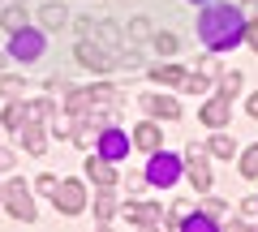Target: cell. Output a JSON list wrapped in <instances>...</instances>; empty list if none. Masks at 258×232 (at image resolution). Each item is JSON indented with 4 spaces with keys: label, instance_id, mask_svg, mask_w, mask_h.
<instances>
[{
    "label": "cell",
    "instance_id": "obj_23",
    "mask_svg": "<svg viewBox=\"0 0 258 232\" xmlns=\"http://www.w3.org/2000/svg\"><path fill=\"white\" fill-rule=\"evenodd\" d=\"M237 91H241V73H237V69H232V73H220V95H224V99H232Z\"/></svg>",
    "mask_w": 258,
    "mask_h": 232
},
{
    "label": "cell",
    "instance_id": "obj_6",
    "mask_svg": "<svg viewBox=\"0 0 258 232\" xmlns=\"http://www.w3.org/2000/svg\"><path fill=\"white\" fill-rule=\"evenodd\" d=\"M13 56H18V60H39V56H43V35H39V30H18V35H13V47H9Z\"/></svg>",
    "mask_w": 258,
    "mask_h": 232
},
{
    "label": "cell",
    "instance_id": "obj_31",
    "mask_svg": "<svg viewBox=\"0 0 258 232\" xmlns=\"http://www.w3.org/2000/svg\"><path fill=\"white\" fill-rule=\"evenodd\" d=\"M0 95L18 99V95H22V82H18V78H0Z\"/></svg>",
    "mask_w": 258,
    "mask_h": 232
},
{
    "label": "cell",
    "instance_id": "obj_17",
    "mask_svg": "<svg viewBox=\"0 0 258 232\" xmlns=\"http://www.w3.org/2000/svg\"><path fill=\"white\" fill-rule=\"evenodd\" d=\"M134 146H138V150H155L159 146V129L151 121H142L138 129H134Z\"/></svg>",
    "mask_w": 258,
    "mask_h": 232
},
{
    "label": "cell",
    "instance_id": "obj_19",
    "mask_svg": "<svg viewBox=\"0 0 258 232\" xmlns=\"http://www.w3.org/2000/svg\"><path fill=\"white\" fill-rule=\"evenodd\" d=\"M151 78H155L159 86H181L185 69H176V65H159V69H151Z\"/></svg>",
    "mask_w": 258,
    "mask_h": 232
},
{
    "label": "cell",
    "instance_id": "obj_20",
    "mask_svg": "<svg viewBox=\"0 0 258 232\" xmlns=\"http://www.w3.org/2000/svg\"><path fill=\"white\" fill-rule=\"evenodd\" d=\"M91 91H69V103H64V112H74V116H82L86 108H91Z\"/></svg>",
    "mask_w": 258,
    "mask_h": 232
},
{
    "label": "cell",
    "instance_id": "obj_27",
    "mask_svg": "<svg viewBox=\"0 0 258 232\" xmlns=\"http://www.w3.org/2000/svg\"><path fill=\"white\" fill-rule=\"evenodd\" d=\"M5 125H9V129H22V125H26V108H18V103H13V108L5 112Z\"/></svg>",
    "mask_w": 258,
    "mask_h": 232
},
{
    "label": "cell",
    "instance_id": "obj_41",
    "mask_svg": "<svg viewBox=\"0 0 258 232\" xmlns=\"http://www.w3.org/2000/svg\"><path fill=\"white\" fill-rule=\"evenodd\" d=\"M0 69H5V52H0Z\"/></svg>",
    "mask_w": 258,
    "mask_h": 232
},
{
    "label": "cell",
    "instance_id": "obj_14",
    "mask_svg": "<svg viewBox=\"0 0 258 232\" xmlns=\"http://www.w3.org/2000/svg\"><path fill=\"white\" fill-rule=\"evenodd\" d=\"M142 108H147L151 116H164V121H176V116H181L176 99H164V95H147V99H142Z\"/></svg>",
    "mask_w": 258,
    "mask_h": 232
},
{
    "label": "cell",
    "instance_id": "obj_37",
    "mask_svg": "<svg viewBox=\"0 0 258 232\" xmlns=\"http://www.w3.org/2000/svg\"><path fill=\"white\" fill-rule=\"evenodd\" d=\"M47 91H69V82H64V78L56 73V78H47Z\"/></svg>",
    "mask_w": 258,
    "mask_h": 232
},
{
    "label": "cell",
    "instance_id": "obj_7",
    "mask_svg": "<svg viewBox=\"0 0 258 232\" xmlns=\"http://www.w3.org/2000/svg\"><path fill=\"white\" fill-rule=\"evenodd\" d=\"M185 172H189V185L198 189V194L211 189V164H207L198 150H185Z\"/></svg>",
    "mask_w": 258,
    "mask_h": 232
},
{
    "label": "cell",
    "instance_id": "obj_12",
    "mask_svg": "<svg viewBox=\"0 0 258 232\" xmlns=\"http://www.w3.org/2000/svg\"><path fill=\"white\" fill-rule=\"evenodd\" d=\"M18 133H22V146H26L30 155H43V150H47V133H43V125H39L35 116H30V121L22 125Z\"/></svg>",
    "mask_w": 258,
    "mask_h": 232
},
{
    "label": "cell",
    "instance_id": "obj_33",
    "mask_svg": "<svg viewBox=\"0 0 258 232\" xmlns=\"http://www.w3.org/2000/svg\"><path fill=\"white\" fill-rule=\"evenodd\" d=\"M74 138L86 146V142H95V129H91V125H82V129H74Z\"/></svg>",
    "mask_w": 258,
    "mask_h": 232
},
{
    "label": "cell",
    "instance_id": "obj_28",
    "mask_svg": "<svg viewBox=\"0 0 258 232\" xmlns=\"http://www.w3.org/2000/svg\"><path fill=\"white\" fill-rule=\"evenodd\" d=\"M181 91H185V95H203V91H207V78H189V73H185V78H181Z\"/></svg>",
    "mask_w": 258,
    "mask_h": 232
},
{
    "label": "cell",
    "instance_id": "obj_18",
    "mask_svg": "<svg viewBox=\"0 0 258 232\" xmlns=\"http://www.w3.org/2000/svg\"><path fill=\"white\" fill-rule=\"evenodd\" d=\"M112 211H116L112 185H99V194H95V219H112Z\"/></svg>",
    "mask_w": 258,
    "mask_h": 232
},
{
    "label": "cell",
    "instance_id": "obj_13",
    "mask_svg": "<svg viewBox=\"0 0 258 232\" xmlns=\"http://www.w3.org/2000/svg\"><path fill=\"white\" fill-rule=\"evenodd\" d=\"M228 99H224V95H215V99H207L203 103V121L211 125V129H220V125H228Z\"/></svg>",
    "mask_w": 258,
    "mask_h": 232
},
{
    "label": "cell",
    "instance_id": "obj_2",
    "mask_svg": "<svg viewBox=\"0 0 258 232\" xmlns=\"http://www.w3.org/2000/svg\"><path fill=\"white\" fill-rule=\"evenodd\" d=\"M5 206H9V215L18 223H30L35 219V198H30L26 181H9V189H5Z\"/></svg>",
    "mask_w": 258,
    "mask_h": 232
},
{
    "label": "cell",
    "instance_id": "obj_9",
    "mask_svg": "<svg viewBox=\"0 0 258 232\" xmlns=\"http://www.w3.org/2000/svg\"><path fill=\"white\" fill-rule=\"evenodd\" d=\"M99 155L112 159V164H116V159H125V155H129V138H125L120 129H112V125H108V129L99 133Z\"/></svg>",
    "mask_w": 258,
    "mask_h": 232
},
{
    "label": "cell",
    "instance_id": "obj_29",
    "mask_svg": "<svg viewBox=\"0 0 258 232\" xmlns=\"http://www.w3.org/2000/svg\"><path fill=\"white\" fill-rule=\"evenodd\" d=\"M91 99H95V103H116L120 95L112 91V86H91Z\"/></svg>",
    "mask_w": 258,
    "mask_h": 232
},
{
    "label": "cell",
    "instance_id": "obj_26",
    "mask_svg": "<svg viewBox=\"0 0 258 232\" xmlns=\"http://www.w3.org/2000/svg\"><path fill=\"white\" fill-rule=\"evenodd\" d=\"M155 47H159L164 56H172V52H176L181 43H176V35H168V30H159V35H155Z\"/></svg>",
    "mask_w": 258,
    "mask_h": 232
},
{
    "label": "cell",
    "instance_id": "obj_24",
    "mask_svg": "<svg viewBox=\"0 0 258 232\" xmlns=\"http://www.w3.org/2000/svg\"><path fill=\"white\" fill-rule=\"evenodd\" d=\"M207 146H211V155H215V159H232V138H224V133H215Z\"/></svg>",
    "mask_w": 258,
    "mask_h": 232
},
{
    "label": "cell",
    "instance_id": "obj_42",
    "mask_svg": "<svg viewBox=\"0 0 258 232\" xmlns=\"http://www.w3.org/2000/svg\"><path fill=\"white\" fill-rule=\"evenodd\" d=\"M194 5H203V0H194Z\"/></svg>",
    "mask_w": 258,
    "mask_h": 232
},
{
    "label": "cell",
    "instance_id": "obj_38",
    "mask_svg": "<svg viewBox=\"0 0 258 232\" xmlns=\"http://www.w3.org/2000/svg\"><path fill=\"white\" fill-rule=\"evenodd\" d=\"M13 159H18V155H13L9 146H0V168H13Z\"/></svg>",
    "mask_w": 258,
    "mask_h": 232
},
{
    "label": "cell",
    "instance_id": "obj_32",
    "mask_svg": "<svg viewBox=\"0 0 258 232\" xmlns=\"http://www.w3.org/2000/svg\"><path fill=\"white\" fill-rule=\"evenodd\" d=\"M198 73H207V78H215V73H220V65H215V56H203V60H198Z\"/></svg>",
    "mask_w": 258,
    "mask_h": 232
},
{
    "label": "cell",
    "instance_id": "obj_40",
    "mask_svg": "<svg viewBox=\"0 0 258 232\" xmlns=\"http://www.w3.org/2000/svg\"><path fill=\"white\" fill-rule=\"evenodd\" d=\"M241 9H258V0H245V5H241Z\"/></svg>",
    "mask_w": 258,
    "mask_h": 232
},
{
    "label": "cell",
    "instance_id": "obj_35",
    "mask_svg": "<svg viewBox=\"0 0 258 232\" xmlns=\"http://www.w3.org/2000/svg\"><path fill=\"white\" fill-rule=\"evenodd\" d=\"M35 185H39V194H52V189H56V177H39Z\"/></svg>",
    "mask_w": 258,
    "mask_h": 232
},
{
    "label": "cell",
    "instance_id": "obj_16",
    "mask_svg": "<svg viewBox=\"0 0 258 232\" xmlns=\"http://www.w3.org/2000/svg\"><path fill=\"white\" fill-rule=\"evenodd\" d=\"M0 26L9 30V35H18V30H26V5H9V9L0 13Z\"/></svg>",
    "mask_w": 258,
    "mask_h": 232
},
{
    "label": "cell",
    "instance_id": "obj_39",
    "mask_svg": "<svg viewBox=\"0 0 258 232\" xmlns=\"http://www.w3.org/2000/svg\"><path fill=\"white\" fill-rule=\"evenodd\" d=\"M245 112H249V116H254V121H258V91L249 95V103H245Z\"/></svg>",
    "mask_w": 258,
    "mask_h": 232
},
{
    "label": "cell",
    "instance_id": "obj_8",
    "mask_svg": "<svg viewBox=\"0 0 258 232\" xmlns=\"http://www.w3.org/2000/svg\"><path fill=\"white\" fill-rule=\"evenodd\" d=\"M78 30H82V35H95L103 47H112V52L120 47V30L112 26V22H95V18H82V22H78Z\"/></svg>",
    "mask_w": 258,
    "mask_h": 232
},
{
    "label": "cell",
    "instance_id": "obj_11",
    "mask_svg": "<svg viewBox=\"0 0 258 232\" xmlns=\"http://www.w3.org/2000/svg\"><path fill=\"white\" fill-rule=\"evenodd\" d=\"M125 215H129V223H134V228H155V223L164 219V211H159V206H151V202L125 206Z\"/></svg>",
    "mask_w": 258,
    "mask_h": 232
},
{
    "label": "cell",
    "instance_id": "obj_5",
    "mask_svg": "<svg viewBox=\"0 0 258 232\" xmlns=\"http://www.w3.org/2000/svg\"><path fill=\"white\" fill-rule=\"evenodd\" d=\"M78 60H82L86 69H99V73H108V69H116V52L103 43H91V39L82 35V43H78Z\"/></svg>",
    "mask_w": 258,
    "mask_h": 232
},
{
    "label": "cell",
    "instance_id": "obj_10",
    "mask_svg": "<svg viewBox=\"0 0 258 232\" xmlns=\"http://www.w3.org/2000/svg\"><path fill=\"white\" fill-rule=\"evenodd\" d=\"M86 177L95 181V185H116V168H112V159H103V155H91L86 159Z\"/></svg>",
    "mask_w": 258,
    "mask_h": 232
},
{
    "label": "cell",
    "instance_id": "obj_1",
    "mask_svg": "<svg viewBox=\"0 0 258 232\" xmlns=\"http://www.w3.org/2000/svg\"><path fill=\"white\" fill-rule=\"evenodd\" d=\"M198 35H203V43L211 47V52H228V47H237L241 35H245V18H241L237 5H211V9H203V18H198Z\"/></svg>",
    "mask_w": 258,
    "mask_h": 232
},
{
    "label": "cell",
    "instance_id": "obj_15",
    "mask_svg": "<svg viewBox=\"0 0 258 232\" xmlns=\"http://www.w3.org/2000/svg\"><path fill=\"white\" fill-rule=\"evenodd\" d=\"M39 22H43V26H47V30H60V26H64V22H69V9H64L60 0H47L43 9H39Z\"/></svg>",
    "mask_w": 258,
    "mask_h": 232
},
{
    "label": "cell",
    "instance_id": "obj_3",
    "mask_svg": "<svg viewBox=\"0 0 258 232\" xmlns=\"http://www.w3.org/2000/svg\"><path fill=\"white\" fill-rule=\"evenodd\" d=\"M52 206H56V215H82L86 189L78 185V181H60V185L52 189Z\"/></svg>",
    "mask_w": 258,
    "mask_h": 232
},
{
    "label": "cell",
    "instance_id": "obj_4",
    "mask_svg": "<svg viewBox=\"0 0 258 232\" xmlns=\"http://www.w3.org/2000/svg\"><path fill=\"white\" fill-rule=\"evenodd\" d=\"M181 168H185V159H176V155H155V150H151L147 181H151V185H172V181L181 177Z\"/></svg>",
    "mask_w": 258,
    "mask_h": 232
},
{
    "label": "cell",
    "instance_id": "obj_30",
    "mask_svg": "<svg viewBox=\"0 0 258 232\" xmlns=\"http://www.w3.org/2000/svg\"><path fill=\"white\" fill-rule=\"evenodd\" d=\"M30 116H35V121H43V116H52V99H35V103H30Z\"/></svg>",
    "mask_w": 258,
    "mask_h": 232
},
{
    "label": "cell",
    "instance_id": "obj_36",
    "mask_svg": "<svg viewBox=\"0 0 258 232\" xmlns=\"http://www.w3.org/2000/svg\"><path fill=\"white\" fill-rule=\"evenodd\" d=\"M245 39H249V47L258 52V22H249V26H245Z\"/></svg>",
    "mask_w": 258,
    "mask_h": 232
},
{
    "label": "cell",
    "instance_id": "obj_34",
    "mask_svg": "<svg viewBox=\"0 0 258 232\" xmlns=\"http://www.w3.org/2000/svg\"><path fill=\"white\" fill-rule=\"evenodd\" d=\"M203 211H207V215L215 219V215H224V202H215V198H207V202H203Z\"/></svg>",
    "mask_w": 258,
    "mask_h": 232
},
{
    "label": "cell",
    "instance_id": "obj_25",
    "mask_svg": "<svg viewBox=\"0 0 258 232\" xmlns=\"http://www.w3.org/2000/svg\"><path fill=\"white\" fill-rule=\"evenodd\" d=\"M241 177H258V146H249L241 155Z\"/></svg>",
    "mask_w": 258,
    "mask_h": 232
},
{
    "label": "cell",
    "instance_id": "obj_22",
    "mask_svg": "<svg viewBox=\"0 0 258 232\" xmlns=\"http://www.w3.org/2000/svg\"><path fill=\"white\" fill-rule=\"evenodd\" d=\"M181 228H185V232H211V228H215V219H211L207 211L198 215V219H189V215H185V219H181Z\"/></svg>",
    "mask_w": 258,
    "mask_h": 232
},
{
    "label": "cell",
    "instance_id": "obj_21",
    "mask_svg": "<svg viewBox=\"0 0 258 232\" xmlns=\"http://www.w3.org/2000/svg\"><path fill=\"white\" fill-rule=\"evenodd\" d=\"M125 39H129V43L151 39V22H147V18H134V22H129V30H125Z\"/></svg>",
    "mask_w": 258,
    "mask_h": 232
}]
</instances>
